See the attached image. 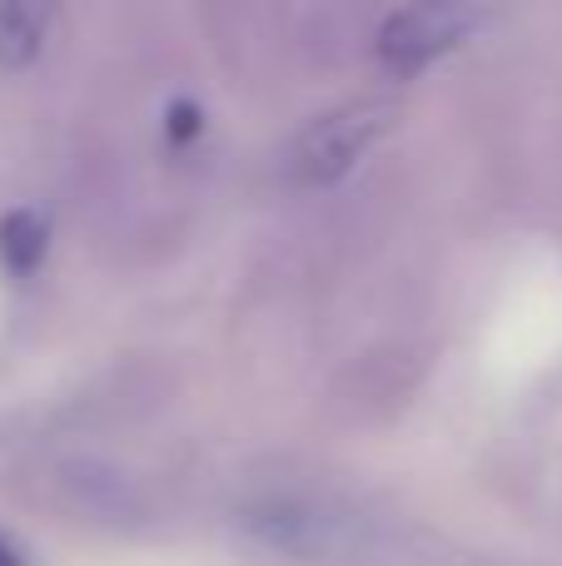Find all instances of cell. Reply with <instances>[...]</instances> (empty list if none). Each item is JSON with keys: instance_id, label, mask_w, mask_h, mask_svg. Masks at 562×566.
Wrapping results in <instances>:
<instances>
[{"instance_id": "obj_8", "label": "cell", "mask_w": 562, "mask_h": 566, "mask_svg": "<svg viewBox=\"0 0 562 566\" xmlns=\"http://www.w3.org/2000/svg\"><path fill=\"white\" fill-rule=\"evenodd\" d=\"M0 566H30V557L15 547V537H6V532H0Z\"/></svg>"}, {"instance_id": "obj_7", "label": "cell", "mask_w": 562, "mask_h": 566, "mask_svg": "<svg viewBox=\"0 0 562 566\" xmlns=\"http://www.w3.org/2000/svg\"><path fill=\"white\" fill-rule=\"evenodd\" d=\"M169 135H175V139H195L199 135V109L195 105H175V109H169Z\"/></svg>"}, {"instance_id": "obj_2", "label": "cell", "mask_w": 562, "mask_h": 566, "mask_svg": "<svg viewBox=\"0 0 562 566\" xmlns=\"http://www.w3.org/2000/svg\"><path fill=\"white\" fill-rule=\"evenodd\" d=\"M394 129V105L388 99H358V105H339L329 109L324 119L304 129L294 139V155H289V169H294L299 185H339L378 139Z\"/></svg>"}, {"instance_id": "obj_1", "label": "cell", "mask_w": 562, "mask_h": 566, "mask_svg": "<svg viewBox=\"0 0 562 566\" xmlns=\"http://www.w3.org/2000/svg\"><path fill=\"white\" fill-rule=\"evenodd\" d=\"M239 527L299 566H368L384 557L378 522L334 497H259L239 512Z\"/></svg>"}, {"instance_id": "obj_5", "label": "cell", "mask_w": 562, "mask_h": 566, "mask_svg": "<svg viewBox=\"0 0 562 566\" xmlns=\"http://www.w3.org/2000/svg\"><path fill=\"white\" fill-rule=\"evenodd\" d=\"M60 0H0V70H25L45 50Z\"/></svg>"}, {"instance_id": "obj_4", "label": "cell", "mask_w": 562, "mask_h": 566, "mask_svg": "<svg viewBox=\"0 0 562 566\" xmlns=\"http://www.w3.org/2000/svg\"><path fill=\"white\" fill-rule=\"evenodd\" d=\"M55 492L75 512H85V517H95V522H135L139 517L135 482L95 458H70L65 468L55 472Z\"/></svg>"}, {"instance_id": "obj_6", "label": "cell", "mask_w": 562, "mask_h": 566, "mask_svg": "<svg viewBox=\"0 0 562 566\" xmlns=\"http://www.w3.org/2000/svg\"><path fill=\"white\" fill-rule=\"evenodd\" d=\"M45 249H50V224L35 209H10L0 219V264H6V274L30 279L40 269V259H45Z\"/></svg>"}, {"instance_id": "obj_3", "label": "cell", "mask_w": 562, "mask_h": 566, "mask_svg": "<svg viewBox=\"0 0 562 566\" xmlns=\"http://www.w3.org/2000/svg\"><path fill=\"white\" fill-rule=\"evenodd\" d=\"M468 30H473V6H464V0H414L384 20L378 60L394 75H424L448 50L464 45Z\"/></svg>"}]
</instances>
